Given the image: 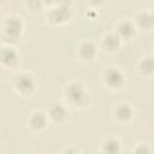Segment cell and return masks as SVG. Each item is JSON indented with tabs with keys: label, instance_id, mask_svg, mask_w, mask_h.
Returning a JSON list of instances; mask_svg holds the SVG:
<instances>
[{
	"label": "cell",
	"instance_id": "16",
	"mask_svg": "<svg viewBox=\"0 0 154 154\" xmlns=\"http://www.w3.org/2000/svg\"><path fill=\"white\" fill-rule=\"evenodd\" d=\"M135 154H149V149L147 146H140L135 150Z\"/></svg>",
	"mask_w": 154,
	"mask_h": 154
},
{
	"label": "cell",
	"instance_id": "3",
	"mask_svg": "<svg viewBox=\"0 0 154 154\" xmlns=\"http://www.w3.org/2000/svg\"><path fill=\"white\" fill-rule=\"evenodd\" d=\"M103 79L107 83V85H109L111 88H120L125 81L124 75L118 69H114V67H111L105 71Z\"/></svg>",
	"mask_w": 154,
	"mask_h": 154
},
{
	"label": "cell",
	"instance_id": "17",
	"mask_svg": "<svg viewBox=\"0 0 154 154\" xmlns=\"http://www.w3.org/2000/svg\"><path fill=\"white\" fill-rule=\"evenodd\" d=\"M66 154H78V152L76 149H69L66 150Z\"/></svg>",
	"mask_w": 154,
	"mask_h": 154
},
{
	"label": "cell",
	"instance_id": "11",
	"mask_svg": "<svg viewBox=\"0 0 154 154\" xmlns=\"http://www.w3.org/2000/svg\"><path fill=\"white\" fill-rule=\"evenodd\" d=\"M102 45L105 46V48H107L108 51H114L119 47L120 45V37L117 34H108L105 38Z\"/></svg>",
	"mask_w": 154,
	"mask_h": 154
},
{
	"label": "cell",
	"instance_id": "13",
	"mask_svg": "<svg viewBox=\"0 0 154 154\" xmlns=\"http://www.w3.org/2000/svg\"><path fill=\"white\" fill-rule=\"evenodd\" d=\"M30 124L34 129H37V130L43 129L47 124V117L43 113L37 112V113L32 114V117L30 118Z\"/></svg>",
	"mask_w": 154,
	"mask_h": 154
},
{
	"label": "cell",
	"instance_id": "9",
	"mask_svg": "<svg viewBox=\"0 0 154 154\" xmlns=\"http://www.w3.org/2000/svg\"><path fill=\"white\" fill-rule=\"evenodd\" d=\"M96 54V49L95 46L90 42H84L81 47H79V57L84 60H90L95 57Z\"/></svg>",
	"mask_w": 154,
	"mask_h": 154
},
{
	"label": "cell",
	"instance_id": "12",
	"mask_svg": "<svg viewBox=\"0 0 154 154\" xmlns=\"http://www.w3.org/2000/svg\"><path fill=\"white\" fill-rule=\"evenodd\" d=\"M116 116H117L118 119H120L123 122L124 120H129L131 118V116H132V109H131V107L129 105L120 103L116 108Z\"/></svg>",
	"mask_w": 154,
	"mask_h": 154
},
{
	"label": "cell",
	"instance_id": "2",
	"mask_svg": "<svg viewBox=\"0 0 154 154\" xmlns=\"http://www.w3.org/2000/svg\"><path fill=\"white\" fill-rule=\"evenodd\" d=\"M23 29V23L18 17H10L5 22V36L11 40H16Z\"/></svg>",
	"mask_w": 154,
	"mask_h": 154
},
{
	"label": "cell",
	"instance_id": "1",
	"mask_svg": "<svg viewBox=\"0 0 154 154\" xmlns=\"http://www.w3.org/2000/svg\"><path fill=\"white\" fill-rule=\"evenodd\" d=\"M66 95L70 99L71 102H73L75 105H79V106H84L85 103H88L89 101V94L84 90L83 85L79 83H70L66 88Z\"/></svg>",
	"mask_w": 154,
	"mask_h": 154
},
{
	"label": "cell",
	"instance_id": "10",
	"mask_svg": "<svg viewBox=\"0 0 154 154\" xmlns=\"http://www.w3.org/2000/svg\"><path fill=\"white\" fill-rule=\"evenodd\" d=\"M102 150L105 154H118L120 152L119 141L116 138H108L102 144Z\"/></svg>",
	"mask_w": 154,
	"mask_h": 154
},
{
	"label": "cell",
	"instance_id": "14",
	"mask_svg": "<svg viewBox=\"0 0 154 154\" xmlns=\"http://www.w3.org/2000/svg\"><path fill=\"white\" fill-rule=\"evenodd\" d=\"M138 23L143 28H150L153 24V17L147 12H142L138 16Z\"/></svg>",
	"mask_w": 154,
	"mask_h": 154
},
{
	"label": "cell",
	"instance_id": "6",
	"mask_svg": "<svg viewBox=\"0 0 154 154\" xmlns=\"http://www.w3.org/2000/svg\"><path fill=\"white\" fill-rule=\"evenodd\" d=\"M70 16V8L65 5L61 4L60 6H58L57 8H54L51 13V20L54 23H61L65 19H67Z\"/></svg>",
	"mask_w": 154,
	"mask_h": 154
},
{
	"label": "cell",
	"instance_id": "15",
	"mask_svg": "<svg viewBox=\"0 0 154 154\" xmlns=\"http://www.w3.org/2000/svg\"><path fill=\"white\" fill-rule=\"evenodd\" d=\"M140 67H141V71H142V72H144V73H150V72L153 71V60H152L150 58L142 60Z\"/></svg>",
	"mask_w": 154,
	"mask_h": 154
},
{
	"label": "cell",
	"instance_id": "8",
	"mask_svg": "<svg viewBox=\"0 0 154 154\" xmlns=\"http://www.w3.org/2000/svg\"><path fill=\"white\" fill-rule=\"evenodd\" d=\"M49 116L52 117V119H54L55 122H63L66 117H67V113H66V109L63 107V105L60 103H54L49 108Z\"/></svg>",
	"mask_w": 154,
	"mask_h": 154
},
{
	"label": "cell",
	"instance_id": "4",
	"mask_svg": "<svg viewBox=\"0 0 154 154\" xmlns=\"http://www.w3.org/2000/svg\"><path fill=\"white\" fill-rule=\"evenodd\" d=\"M34 85H35V83H34L32 77L30 75H26V73H20L14 79V87L22 94L31 93L34 89Z\"/></svg>",
	"mask_w": 154,
	"mask_h": 154
},
{
	"label": "cell",
	"instance_id": "7",
	"mask_svg": "<svg viewBox=\"0 0 154 154\" xmlns=\"http://www.w3.org/2000/svg\"><path fill=\"white\" fill-rule=\"evenodd\" d=\"M118 36H122L123 38H131L135 35V26L132 25V23L124 20L122 23H119L118 25Z\"/></svg>",
	"mask_w": 154,
	"mask_h": 154
},
{
	"label": "cell",
	"instance_id": "5",
	"mask_svg": "<svg viewBox=\"0 0 154 154\" xmlns=\"http://www.w3.org/2000/svg\"><path fill=\"white\" fill-rule=\"evenodd\" d=\"M0 61L5 66H14L18 61V55L12 48H4L0 51Z\"/></svg>",
	"mask_w": 154,
	"mask_h": 154
}]
</instances>
